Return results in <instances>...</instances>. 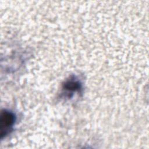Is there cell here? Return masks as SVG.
<instances>
[{"mask_svg": "<svg viewBox=\"0 0 149 149\" xmlns=\"http://www.w3.org/2000/svg\"><path fill=\"white\" fill-rule=\"evenodd\" d=\"M1 136H5L11 130L15 121V116L12 112L4 110L2 111L0 120Z\"/></svg>", "mask_w": 149, "mask_h": 149, "instance_id": "obj_1", "label": "cell"}, {"mask_svg": "<svg viewBox=\"0 0 149 149\" xmlns=\"http://www.w3.org/2000/svg\"><path fill=\"white\" fill-rule=\"evenodd\" d=\"M63 88L68 92L77 91L81 88V84L78 80L74 79H70L65 82L63 85Z\"/></svg>", "mask_w": 149, "mask_h": 149, "instance_id": "obj_2", "label": "cell"}]
</instances>
